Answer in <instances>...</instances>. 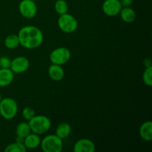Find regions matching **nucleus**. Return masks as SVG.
<instances>
[{"instance_id": "1", "label": "nucleus", "mask_w": 152, "mask_h": 152, "mask_svg": "<svg viewBox=\"0 0 152 152\" xmlns=\"http://www.w3.org/2000/svg\"><path fill=\"white\" fill-rule=\"evenodd\" d=\"M20 45L27 49H35L43 42L42 32L39 28L33 25H27L19 30L18 33Z\"/></svg>"}, {"instance_id": "2", "label": "nucleus", "mask_w": 152, "mask_h": 152, "mask_svg": "<svg viewBox=\"0 0 152 152\" xmlns=\"http://www.w3.org/2000/svg\"><path fill=\"white\" fill-rule=\"evenodd\" d=\"M31 132L37 134H43L46 133L51 126V121L48 117L44 115L34 116L28 122Z\"/></svg>"}, {"instance_id": "3", "label": "nucleus", "mask_w": 152, "mask_h": 152, "mask_svg": "<svg viewBox=\"0 0 152 152\" xmlns=\"http://www.w3.org/2000/svg\"><path fill=\"white\" fill-rule=\"evenodd\" d=\"M18 112V105L15 99L4 97L0 101V115L4 120H10L14 118Z\"/></svg>"}, {"instance_id": "4", "label": "nucleus", "mask_w": 152, "mask_h": 152, "mask_svg": "<svg viewBox=\"0 0 152 152\" xmlns=\"http://www.w3.org/2000/svg\"><path fill=\"white\" fill-rule=\"evenodd\" d=\"M42 150L44 152H61L63 148V142L56 134H49L41 140Z\"/></svg>"}, {"instance_id": "5", "label": "nucleus", "mask_w": 152, "mask_h": 152, "mask_svg": "<svg viewBox=\"0 0 152 152\" xmlns=\"http://www.w3.org/2000/svg\"><path fill=\"white\" fill-rule=\"evenodd\" d=\"M59 29L66 34H71L77 31L78 28V22L73 15L70 13L59 15L57 21Z\"/></svg>"}, {"instance_id": "6", "label": "nucleus", "mask_w": 152, "mask_h": 152, "mask_svg": "<svg viewBox=\"0 0 152 152\" xmlns=\"http://www.w3.org/2000/svg\"><path fill=\"white\" fill-rule=\"evenodd\" d=\"M71 51L65 47H59L54 49L50 54V60L52 64L62 65L71 59Z\"/></svg>"}, {"instance_id": "7", "label": "nucleus", "mask_w": 152, "mask_h": 152, "mask_svg": "<svg viewBox=\"0 0 152 152\" xmlns=\"http://www.w3.org/2000/svg\"><path fill=\"white\" fill-rule=\"evenodd\" d=\"M19 11L25 19H32L37 15V6L33 0H22L19 4Z\"/></svg>"}, {"instance_id": "8", "label": "nucleus", "mask_w": 152, "mask_h": 152, "mask_svg": "<svg viewBox=\"0 0 152 152\" xmlns=\"http://www.w3.org/2000/svg\"><path fill=\"white\" fill-rule=\"evenodd\" d=\"M30 66L29 60L25 56H17L11 60L10 70L15 74H22L28 71Z\"/></svg>"}, {"instance_id": "9", "label": "nucleus", "mask_w": 152, "mask_h": 152, "mask_svg": "<svg viewBox=\"0 0 152 152\" xmlns=\"http://www.w3.org/2000/svg\"><path fill=\"white\" fill-rule=\"evenodd\" d=\"M120 0H105L102 6V11L109 16H115L120 13L122 9Z\"/></svg>"}, {"instance_id": "10", "label": "nucleus", "mask_w": 152, "mask_h": 152, "mask_svg": "<svg viewBox=\"0 0 152 152\" xmlns=\"http://www.w3.org/2000/svg\"><path fill=\"white\" fill-rule=\"evenodd\" d=\"M96 150L95 144L89 139L79 140L74 145V152H94Z\"/></svg>"}, {"instance_id": "11", "label": "nucleus", "mask_w": 152, "mask_h": 152, "mask_svg": "<svg viewBox=\"0 0 152 152\" xmlns=\"http://www.w3.org/2000/svg\"><path fill=\"white\" fill-rule=\"evenodd\" d=\"M41 143V139L39 134L34 133H31L24 138V145L28 149H34L38 148Z\"/></svg>"}, {"instance_id": "12", "label": "nucleus", "mask_w": 152, "mask_h": 152, "mask_svg": "<svg viewBox=\"0 0 152 152\" xmlns=\"http://www.w3.org/2000/svg\"><path fill=\"white\" fill-rule=\"evenodd\" d=\"M13 74L10 68H0V87H6L11 84L14 79Z\"/></svg>"}, {"instance_id": "13", "label": "nucleus", "mask_w": 152, "mask_h": 152, "mask_svg": "<svg viewBox=\"0 0 152 152\" xmlns=\"http://www.w3.org/2000/svg\"><path fill=\"white\" fill-rule=\"evenodd\" d=\"M48 75L53 81H60L65 76V71L62 65L52 64L48 68Z\"/></svg>"}, {"instance_id": "14", "label": "nucleus", "mask_w": 152, "mask_h": 152, "mask_svg": "<svg viewBox=\"0 0 152 152\" xmlns=\"http://www.w3.org/2000/svg\"><path fill=\"white\" fill-rule=\"evenodd\" d=\"M140 136L143 140L151 142L152 140V122H144L140 128Z\"/></svg>"}, {"instance_id": "15", "label": "nucleus", "mask_w": 152, "mask_h": 152, "mask_svg": "<svg viewBox=\"0 0 152 152\" xmlns=\"http://www.w3.org/2000/svg\"><path fill=\"white\" fill-rule=\"evenodd\" d=\"M121 19L126 23H132L134 22L136 19V13L134 10L131 8L130 7H122L120 13Z\"/></svg>"}, {"instance_id": "16", "label": "nucleus", "mask_w": 152, "mask_h": 152, "mask_svg": "<svg viewBox=\"0 0 152 152\" xmlns=\"http://www.w3.org/2000/svg\"><path fill=\"white\" fill-rule=\"evenodd\" d=\"M71 132V126L68 123H63L59 124L56 127L55 131V134L59 137L60 139L63 140L68 137Z\"/></svg>"}, {"instance_id": "17", "label": "nucleus", "mask_w": 152, "mask_h": 152, "mask_svg": "<svg viewBox=\"0 0 152 152\" xmlns=\"http://www.w3.org/2000/svg\"><path fill=\"white\" fill-rule=\"evenodd\" d=\"M31 133V127H30L29 126V123H27V122H22V123H19V124L17 125V126H16V136L25 138V137H27Z\"/></svg>"}, {"instance_id": "18", "label": "nucleus", "mask_w": 152, "mask_h": 152, "mask_svg": "<svg viewBox=\"0 0 152 152\" xmlns=\"http://www.w3.org/2000/svg\"><path fill=\"white\" fill-rule=\"evenodd\" d=\"M4 44L5 47L8 49H15L20 45L19 43V39L18 35L16 34H10V35L7 36L6 38L4 39Z\"/></svg>"}, {"instance_id": "19", "label": "nucleus", "mask_w": 152, "mask_h": 152, "mask_svg": "<svg viewBox=\"0 0 152 152\" xmlns=\"http://www.w3.org/2000/svg\"><path fill=\"white\" fill-rule=\"evenodd\" d=\"M54 8L56 13L59 15L65 14V13H68V3L66 2L65 0H56V3H55Z\"/></svg>"}, {"instance_id": "20", "label": "nucleus", "mask_w": 152, "mask_h": 152, "mask_svg": "<svg viewBox=\"0 0 152 152\" xmlns=\"http://www.w3.org/2000/svg\"><path fill=\"white\" fill-rule=\"evenodd\" d=\"M27 148L24 145L23 143H19V142H13L7 145L4 149L5 152H25Z\"/></svg>"}, {"instance_id": "21", "label": "nucleus", "mask_w": 152, "mask_h": 152, "mask_svg": "<svg viewBox=\"0 0 152 152\" xmlns=\"http://www.w3.org/2000/svg\"><path fill=\"white\" fill-rule=\"evenodd\" d=\"M142 81L148 87L152 86V66L145 68L142 74Z\"/></svg>"}, {"instance_id": "22", "label": "nucleus", "mask_w": 152, "mask_h": 152, "mask_svg": "<svg viewBox=\"0 0 152 152\" xmlns=\"http://www.w3.org/2000/svg\"><path fill=\"white\" fill-rule=\"evenodd\" d=\"M22 116L25 120L29 121L35 116V111L31 107H26L22 110Z\"/></svg>"}, {"instance_id": "23", "label": "nucleus", "mask_w": 152, "mask_h": 152, "mask_svg": "<svg viewBox=\"0 0 152 152\" xmlns=\"http://www.w3.org/2000/svg\"><path fill=\"white\" fill-rule=\"evenodd\" d=\"M11 60L7 56L0 57V68H10Z\"/></svg>"}, {"instance_id": "24", "label": "nucleus", "mask_w": 152, "mask_h": 152, "mask_svg": "<svg viewBox=\"0 0 152 152\" xmlns=\"http://www.w3.org/2000/svg\"><path fill=\"white\" fill-rule=\"evenodd\" d=\"M122 7H130L133 3V0H120Z\"/></svg>"}, {"instance_id": "25", "label": "nucleus", "mask_w": 152, "mask_h": 152, "mask_svg": "<svg viewBox=\"0 0 152 152\" xmlns=\"http://www.w3.org/2000/svg\"><path fill=\"white\" fill-rule=\"evenodd\" d=\"M144 65H145V68L151 66V61L149 58H146V59H145V60H144Z\"/></svg>"}, {"instance_id": "26", "label": "nucleus", "mask_w": 152, "mask_h": 152, "mask_svg": "<svg viewBox=\"0 0 152 152\" xmlns=\"http://www.w3.org/2000/svg\"><path fill=\"white\" fill-rule=\"evenodd\" d=\"M16 142H19V143H23L24 142V138L16 136Z\"/></svg>"}, {"instance_id": "27", "label": "nucleus", "mask_w": 152, "mask_h": 152, "mask_svg": "<svg viewBox=\"0 0 152 152\" xmlns=\"http://www.w3.org/2000/svg\"><path fill=\"white\" fill-rule=\"evenodd\" d=\"M1 99H2V96H1V94H0V101L1 100Z\"/></svg>"}, {"instance_id": "28", "label": "nucleus", "mask_w": 152, "mask_h": 152, "mask_svg": "<svg viewBox=\"0 0 152 152\" xmlns=\"http://www.w3.org/2000/svg\"><path fill=\"white\" fill-rule=\"evenodd\" d=\"M33 1H39V0H33Z\"/></svg>"}]
</instances>
